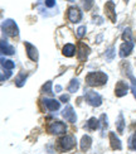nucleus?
Segmentation results:
<instances>
[{
	"mask_svg": "<svg viewBox=\"0 0 136 154\" xmlns=\"http://www.w3.org/2000/svg\"><path fill=\"white\" fill-rule=\"evenodd\" d=\"M108 80V76L106 73H103L101 71L98 72H89L86 76V82L87 85L91 87H95V86H102L105 85Z\"/></svg>",
	"mask_w": 136,
	"mask_h": 154,
	"instance_id": "obj_1",
	"label": "nucleus"
},
{
	"mask_svg": "<svg viewBox=\"0 0 136 154\" xmlns=\"http://www.w3.org/2000/svg\"><path fill=\"white\" fill-rule=\"evenodd\" d=\"M2 30H3L4 34L9 35V37H14L15 38V37L19 35V28H18L17 23L13 20V19H6V20L3 22Z\"/></svg>",
	"mask_w": 136,
	"mask_h": 154,
	"instance_id": "obj_2",
	"label": "nucleus"
},
{
	"mask_svg": "<svg viewBox=\"0 0 136 154\" xmlns=\"http://www.w3.org/2000/svg\"><path fill=\"white\" fill-rule=\"evenodd\" d=\"M58 146L61 148L62 152L72 150L76 146V139L73 135H63L58 140Z\"/></svg>",
	"mask_w": 136,
	"mask_h": 154,
	"instance_id": "obj_3",
	"label": "nucleus"
},
{
	"mask_svg": "<svg viewBox=\"0 0 136 154\" xmlns=\"http://www.w3.org/2000/svg\"><path fill=\"white\" fill-rule=\"evenodd\" d=\"M67 131V125L62 123V121H53L48 126V133L53 134V135H61Z\"/></svg>",
	"mask_w": 136,
	"mask_h": 154,
	"instance_id": "obj_4",
	"label": "nucleus"
},
{
	"mask_svg": "<svg viewBox=\"0 0 136 154\" xmlns=\"http://www.w3.org/2000/svg\"><path fill=\"white\" fill-rule=\"evenodd\" d=\"M85 100L87 101V104H89L91 106H95V107H98L102 104L101 95L95 91H87L85 95Z\"/></svg>",
	"mask_w": 136,
	"mask_h": 154,
	"instance_id": "obj_5",
	"label": "nucleus"
},
{
	"mask_svg": "<svg viewBox=\"0 0 136 154\" xmlns=\"http://www.w3.org/2000/svg\"><path fill=\"white\" fill-rule=\"evenodd\" d=\"M89 54V48L86 43L80 42L78 43V47H77V57L81 62H85L87 60V57Z\"/></svg>",
	"mask_w": 136,
	"mask_h": 154,
	"instance_id": "obj_6",
	"label": "nucleus"
},
{
	"mask_svg": "<svg viewBox=\"0 0 136 154\" xmlns=\"http://www.w3.org/2000/svg\"><path fill=\"white\" fill-rule=\"evenodd\" d=\"M62 116L66 119L67 121H69V123H76L77 121V115L73 110V107L71 106V105H67L66 107L63 109V111H62Z\"/></svg>",
	"mask_w": 136,
	"mask_h": 154,
	"instance_id": "obj_7",
	"label": "nucleus"
},
{
	"mask_svg": "<svg viewBox=\"0 0 136 154\" xmlns=\"http://www.w3.org/2000/svg\"><path fill=\"white\" fill-rule=\"evenodd\" d=\"M68 19L71 23H78L82 19V13L77 6H71L68 9Z\"/></svg>",
	"mask_w": 136,
	"mask_h": 154,
	"instance_id": "obj_8",
	"label": "nucleus"
},
{
	"mask_svg": "<svg viewBox=\"0 0 136 154\" xmlns=\"http://www.w3.org/2000/svg\"><path fill=\"white\" fill-rule=\"evenodd\" d=\"M105 14L112 23H116V13H115V3L112 0H108L105 4Z\"/></svg>",
	"mask_w": 136,
	"mask_h": 154,
	"instance_id": "obj_9",
	"label": "nucleus"
},
{
	"mask_svg": "<svg viewBox=\"0 0 136 154\" xmlns=\"http://www.w3.org/2000/svg\"><path fill=\"white\" fill-rule=\"evenodd\" d=\"M25 49H27V54L29 57V60H32L33 62H37L39 56H38V49L29 42H25Z\"/></svg>",
	"mask_w": 136,
	"mask_h": 154,
	"instance_id": "obj_10",
	"label": "nucleus"
},
{
	"mask_svg": "<svg viewBox=\"0 0 136 154\" xmlns=\"http://www.w3.org/2000/svg\"><path fill=\"white\" fill-rule=\"evenodd\" d=\"M42 104L47 107V110L49 111H57L61 107L59 101L53 100V99H42Z\"/></svg>",
	"mask_w": 136,
	"mask_h": 154,
	"instance_id": "obj_11",
	"label": "nucleus"
},
{
	"mask_svg": "<svg viewBox=\"0 0 136 154\" xmlns=\"http://www.w3.org/2000/svg\"><path fill=\"white\" fill-rule=\"evenodd\" d=\"M132 49H134V43H132V41H131V42H125V43L121 44L119 54H120V57H122V58H125V57H127L128 54H131Z\"/></svg>",
	"mask_w": 136,
	"mask_h": 154,
	"instance_id": "obj_12",
	"label": "nucleus"
},
{
	"mask_svg": "<svg viewBox=\"0 0 136 154\" xmlns=\"http://www.w3.org/2000/svg\"><path fill=\"white\" fill-rule=\"evenodd\" d=\"M128 91V85L124 81H119L116 83V87H115V94L117 97H122V96H125Z\"/></svg>",
	"mask_w": 136,
	"mask_h": 154,
	"instance_id": "obj_13",
	"label": "nucleus"
},
{
	"mask_svg": "<svg viewBox=\"0 0 136 154\" xmlns=\"http://www.w3.org/2000/svg\"><path fill=\"white\" fill-rule=\"evenodd\" d=\"M108 139H110V144H111V148L113 150H121L122 149V145H121V140L117 138L115 133H110L108 134Z\"/></svg>",
	"mask_w": 136,
	"mask_h": 154,
	"instance_id": "obj_14",
	"label": "nucleus"
},
{
	"mask_svg": "<svg viewBox=\"0 0 136 154\" xmlns=\"http://www.w3.org/2000/svg\"><path fill=\"white\" fill-rule=\"evenodd\" d=\"M91 144H92V138L89 135H83L81 139V150L87 152L91 148Z\"/></svg>",
	"mask_w": 136,
	"mask_h": 154,
	"instance_id": "obj_15",
	"label": "nucleus"
},
{
	"mask_svg": "<svg viewBox=\"0 0 136 154\" xmlns=\"http://www.w3.org/2000/svg\"><path fill=\"white\" fill-rule=\"evenodd\" d=\"M0 47H2V54L13 56V54L15 53V49H14V47L9 46L8 42H5V41H2V44H0Z\"/></svg>",
	"mask_w": 136,
	"mask_h": 154,
	"instance_id": "obj_16",
	"label": "nucleus"
},
{
	"mask_svg": "<svg viewBox=\"0 0 136 154\" xmlns=\"http://www.w3.org/2000/svg\"><path fill=\"white\" fill-rule=\"evenodd\" d=\"M27 79H28V73H25V72L22 71L17 76V79H15V86L23 87L24 83H25V81H27Z\"/></svg>",
	"mask_w": 136,
	"mask_h": 154,
	"instance_id": "obj_17",
	"label": "nucleus"
},
{
	"mask_svg": "<svg viewBox=\"0 0 136 154\" xmlns=\"http://www.w3.org/2000/svg\"><path fill=\"white\" fill-rule=\"evenodd\" d=\"M62 53L66 57H72L76 53V47L73 46V44H66L62 49Z\"/></svg>",
	"mask_w": 136,
	"mask_h": 154,
	"instance_id": "obj_18",
	"label": "nucleus"
},
{
	"mask_svg": "<svg viewBox=\"0 0 136 154\" xmlns=\"http://www.w3.org/2000/svg\"><path fill=\"white\" fill-rule=\"evenodd\" d=\"M116 129H117V131L120 134H122L124 130H125V119H124V115L122 114H120L119 119L116 120Z\"/></svg>",
	"mask_w": 136,
	"mask_h": 154,
	"instance_id": "obj_19",
	"label": "nucleus"
},
{
	"mask_svg": "<svg viewBox=\"0 0 136 154\" xmlns=\"http://www.w3.org/2000/svg\"><path fill=\"white\" fill-rule=\"evenodd\" d=\"M87 129L89 130H96L100 128V120L96 119V118H91L88 121H87V125H86Z\"/></svg>",
	"mask_w": 136,
	"mask_h": 154,
	"instance_id": "obj_20",
	"label": "nucleus"
},
{
	"mask_svg": "<svg viewBox=\"0 0 136 154\" xmlns=\"http://www.w3.org/2000/svg\"><path fill=\"white\" fill-rule=\"evenodd\" d=\"M121 68L124 69L125 75H126V76H128V79L131 80L132 85H134V86H136V79L134 77V75H132V72H131V69H128V71H127V62H122V65H121Z\"/></svg>",
	"mask_w": 136,
	"mask_h": 154,
	"instance_id": "obj_21",
	"label": "nucleus"
},
{
	"mask_svg": "<svg viewBox=\"0 0 136 154\" xmlns=\"http://www.w3.org/2000/svg\"><path fill=\"white\" fill-rule=\"evenodd\" d=\"M80 88V81L77 80V79H72L69 81V85H68V91L69 92H72V94H74V92H77V90Z\"/></svg>",
	"mask_w": 136,
	"mask_h": 154,
	"instance_id": "obj_22",
	"label": "nucleus"
},
{
	"mask_svg": "<svg viewBox=\"0 0 136 154\" xmlns=\"http://www.w3.org/2000/svg\"><path fill=\"white\" fill-rule=\"evenodd\" d=\"M98 120H100V126L102 128V135H105V129L108 126V119L106 116V114H102Z\"/></svg>",
	"mask_w": 136,
	"mask_h": 154,
	"instance_id": "obj_23",
	"label": "nucleus"
},
{
	"mask_svg": "<svg viewBox=\"0 0 136 154\" xmlns=\"http://www.w3.org/2000/svg\"><path fill=\"white\" fill-rule=\"evenodd\" d=\"M2 66H3L4 69H6V71H11V69L15 67V65H14V62L13 61L4 60V58H2Z\"/></svg>",
	"mask_w": 136,
	"mask_h": 154,
	"instance_id": "obj_24",
	"label": "nucleus"
},
{
	"mask_svg": "<svg viewBox=\"0 0 136 154\" xmlns=\"http://www.w3.org/2000/svg\"><path fill=\"white\" fill-rule=\"evenodd\" d=\"M115 56H116V49H115V47L112 46V47L107 48L106 53H105V57H106V60H107V61H112V60L115 58Z\"/></svg>",
	"mask_w": 136,
	"mask_h": 154,
	"instance_id": "obj_25",
	"label": "nucleus"
},
{
	"mask_svg": "<svg viewBox=\"0 0 136 154\" xmlns=\"http://www.w3.org/2000/svg\"><path fill=\"white\" fill-rule=\"evenodd\" d=\"M42 92L47 94V95H54L53 91H52V81H47L42 87Z\"/></svg>",
	"mask_w": 136,
	"mask_h": 154,
	"instance_id": "obj_26",
	"label": "nucleus"
},
{
	"mask_svg": "<svg viewBox=\"0 0 136 154\" xmlns=\"http://www.w3.org/2000/svg\"><path fill=\"white\" fill-rule=\"evenodd\" d=\"M128 148L131 150H136V131L132 134V135L128 138Z\"/></svg>",
	"mask_w": 136,
	"mask_h": 154,
	"instance_id": "obj_27",
	"label": "nucleus"
},
{
	"mask_svg": "<svg viewBox=\"0 0 136 154\" xmlns=\"http://www.w3.org/2000/svg\"><path fill=\"white\" fill-rule=\"evenodd\" d=\"M131 38H132V33H131V28H126L122 33V39L125 42H131Z\"/></svg>",
	"mask_w": 136,
	"mask_h": 154,
	"instance_id": "obj_28",
	"label": "nucleus"
},
{
	"mask_svg": "<svg viewBox=\"0 0 136 154\" xmlns=\"http://www.w3.org/2000/svg\"><path fill=\"white\" fill-rule=\"evenodd\" d=\"M82 5L85 10H91V8L93 6V0H82Z\"/></svg>",
	"mask_w": 136,
	"mask_h": 154,
	"instance_id": "obj_29",
	"label": "nucleus"
},
{
	"mask_svg": "<svg viewBox=\"0 0 136 154\" xmlns=\"http://www.w3.org/2000/svg\"><path fill=\"white\" fill-rule=\"evenodd\" d=\"M85 34H86V27H80L78 29H77V37L78 38H82V37H85Z\"/></svg>",
	"mask_w": 136,
	"mask_h": 154,
	"instance_id": "obj_30",
	"label": "nucleus"
},
{
	"mask_svg": "<svg viewBox=\"0 0 136 154\" xmlns=\"http://www.w3.org/2000/svg\"><path fill=\"white\" fill-rule=\"evenodd\" d=\"M11 77V71H6L4 73H2V82H4L5 80H8Z\"/></svg>",
	"mask_w": 136,
	"mask_h": 154,
	"instance_id": "obj_31",
	"label": "nucleus"
},
{
	"mask_svg": "<svg viewBox=\"0 0 136 154\" xmlns=\"http://www.w3.org/2000/svg\"><path fill=\"white\" fill-rule=\"evenodd\" d=\"M44 5L47 6V8H53V6L56 5V0H45Z\"/></svg>",
	"mask_w": 136,
	"mask_h": 154,
	"instance_id": "obj_32",
	"label": "nucleus"
},
{
	"mask_svg": "<svg viewBox=\"0 0 136 154\" xmlns=\"http://www.w3.org/2000/svg\"><path fill=\"white\" fill-rule=\"evenodd\" d=\"M68 100H69V96H68V95H62V96H61V101L68 102Z\"/></svg>",
	"mask_w": 136,
	"mask_h": 154,
	"instance_id": "obj_33",
	"label": "nucleus"
},
{
	"mask_svg": "<svg viewBox=\"0 0 136 154\" xmlns=\"http://www.w3.org/2000/svg\"><path fill=\"white\" fill-rule=\"evenodd\" d=\"M131 91H132V94H134V96H135V99H136V87H132Z\"/></svg>",
	"mask_w": 136,
	"mask_h": 154,
	"instance_id": "obj_34",
	"label": "nucleus"
},
{
	"mask_svg": "<svg viewBox=\"0 0 136 154\" xmlns=\"http://www.w3.org/2000/svg\"><path fill=\"white\" fill-rule=\"evenodd\" d=\"M61 90H62V87H61V86H56V91H57V92H59Z\"/></svg>",
	"mask_w": 136,
	"mask_h": 154,
	"instance_id": "obj_35",
	"label": "nucleus"
},
{
	"mask_svg": "<svg viewBox=\"0 0 136 154\" xmlns=\"http://www.w3.org/2000/svg\"><path fill=\"white\" fill-rule=\"evenodd\" d=\"M69 2H72V3H74V0H69Z\"/></svg>",
	"mask_w": 136,
	"mask_h": 154,
	"instance_id": "obj_36",
	"label": "nucleus"
},
{
	"mask_svg": "<svg viewBox=\"0 0 136 154\" xmlns=\"http://www.w3.org/2000/svg\"><path fill=\"white\" fill-rule=\"evenodd\" d=\"M125 2H128V0H125Z\"/></svg>",
	"mask_w": 136,
	"mask_h": 154,
	"instance_id": "obj_37",
	"label": "nucleus"
}]
</instances>
